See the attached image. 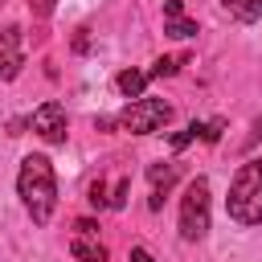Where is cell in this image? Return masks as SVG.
Instances as JSON below:
<instances>
[{
	"label": "cell",
	"mask_w": 262,
	"mask_h": 262,
	"mask_svg": "<svg viewBox=\"0 0 262 262\" xmlns=\"http://www.w3.org/2000/svg\"><path fill=\"white\" fill-rule=\"evenodd\" d=\"M164 33H168V37L188 41V37H196L201 29H196V20H188V16H168V20H164Z\"/></svg>",
	"instance_id": "8fae6325"
},
{
	"label": "cell",
	"mask_w": 262,
	"mask_h": 262,
	"mask_svg": "<svg viewBox=\"0 0 262 262\" xmlns=\"http://www.w3.org/2000/svg\"><path fill=\"white\" fill-rule=\"evenodd\" d=\"M172 119V106L164 102V98H131L123 111H119V127L123 131H131V135H151V131H160L164 123Z\"/></svg>",
	"instance_id": "277c9868"
},
{
	"label": "cell",
	"mask_w": 262,
	"mask_h": 262,
	"mask_svg": "<svg viewBox=\"0 0 262 262\" xmlns=\"http://www.w3.org/2000/svg\"><path fill=\"white\" fill-rule=\"evenodd\" d=\"M16 45H20V29L8 25V29H4V49H16Z\"/></svg>",
	"instance_id": "ac0fdd59"
},
{
	"label": "cell",
	"mask_w": 262,
	"mask_h": 262,
	"mask_svg": "<svg viewBox=\"0 0 262 262\" xmlns=\"http://www.w3.org/2000/svg\"><path fill=\"white\" fill-rule=\"evenodd\" d=\"M29 127L45 139V143H66V106L61 102H41L37 111H33V119H29Z\"/></svg>",
	"instance_id": "5b68a950"
},
{
	"label": "cell",
	"mask_w": 262,
	"mask_h": 262,
	"mask_svg": "<svg viewBox=\"0 0 262 262\" xmlns=\"http://www.w3.org/2000/svg\"><path fill=\"white\" fill-rule=\"evenodd\" d=\"M70 254H74L78 262H106V246H102L94 233H78V237L70 242Z\"/></svg>",
	"instance_id": "52a82bcc"
},
{
	"label": "cell",
	"mask_w": 262,
	"mask_h": 262,
	"mask_svg": "<svg viewBox=\"0 0 262 262\" xmlns=\"http://www.w3.org/2000/svg\"><path fill=\"white\" fill-rule=\"evenodd\" d=\"M221 131H225V119H209V123H201V139H205V143H217Z\"/></svg>",
	"instance_id": "5bb4252c"
},
{
	"label": "cell",
	"mask_w": 262,
	"mask_h": 262,
	"mask_svg": "<svg viewBox=\"0 0 262 262\" xmlns=\"http://www.w3.org/2000/svg\"><path fill=\"white\" fill-rule=\"evenodd\" d=\"M74 49H78V53H86V49H90V37H86V29H78V37H74Z\"/></svg>",
	"instance_id": "d6986e66"
},
{
	"label": "cell",
	"mask_w": 262,
	"mask_h": 262,
	"mask_svg": "<svg viewBox=\"0 0 262 262\" xmlns=\"http://www.w3.org/2000/svg\"><path fill=\"white\" fill-rule=\"evenodd\" d=\"M147 180H151V196H147V209L160 213L164 209V196L172 192V184L180 180V164H151L147 168Z\"/></svg>",
	"instance_id": "8992f818"
},
{
	"label": "cell",
	"mask_w": 262,
	"mask_h": 262,
	"mask_svg": "<svg viewBox=\"0 0 262 262\" xmlns=\"http://www.w3.org/2000/svg\"><path fill=\"white\" fill-rule=\"evenodd\" d=\"M16 192L29 209V217L37 225H45L57 209V176H53V164L45 156H25L20 160V176H16Z\"/></svg>",
	"instance_id": "6da1fadb"
},
{
	"label": "cell",
	"mask_w": 262,
	"mask_h": 262,
	"mask_svg": "<svg viewBox=\"0 0 262 262\" xmlns=\"http://www.w3.org/2000/svg\"><path fill=\"white\" fill-rule=\"evenodd\" d=\"M221 8H225L233 20H242V25H254V20L262 16V0H221Z\"/></svg>",
	"instance_id": "ba28073f"
},
{
	"label": "cell",
	"mask_w": 262,
	"mask_h": 262,
	"mask_svg": "<svg viewBox=\"0 0 262 262\" xmlns=\"http://www.w3.org/2000/svg\"><path fill=\"white\" fill-rule=\"evenodd\" d=\"M115 86H119V94H127V98H143L147 74H139V70H123V74L115 78Z\"/></svg>",
	"instance_id": "9c48e42d"
},
{
	"label": "cell",
	"mask_w": 262,
	"mask_h": 262,
	"mask_svg": "<svg viewBox=\"0 0 262 262\" xmlns=\"http://www.w3.org/2000/svg\"><path fill=\"white\" fill-rule=\"evenodd\" d=\"M184 61H188L184 53H176V57H156V61H151V70H147V78H172Z\"/></svg>",
	"instance_id": "7c38bea8"
},
{
	"label": "cell",
	"mask_w": 262,
	"mask_h": 262,
	"mask_svg": "<svg viewBox=\"0 0 262 262\" xmlns=\"http://www.w3.org/2000/svg\"><path fill=\"white\" fill-rule=\"evenodd\" d=\"M131 262H156V258H151L143 246H131Z\"/></svg>",
	"instance_id": "ffe728a7"
},
{
	"label": "cell",
	"mask_w": 262,
	"mask_h": 262,
	"mask_svg": "<svg viewBox=\"0 0 262 262\" xmlns=\"http://www.w3.org/2000/svg\"><path fill=\"white\" fill-rule=\"evenodd\" d=\"M225 209L237 225H262V160H246L229 184Z\"/></svg>",
	"instance_id": "7a4b0ae2"
},
{
	"label": "cell",
	"mask_w": 262,
	"mask_h": 262,
	"mask_svg": "<svg viewBox=\"0 0 262 262\" xmlns=\"http://www.w3.org/2000/svg\"><path fill=\"white\" fill-rule=\"evenodd\" d=\"M168 16H184V0H164V20Z\"/></svg>",
	"instance_id": "e0dca14e"
},
{
	"label": "cell",
	"mask_w": 262,
	"mask_h": 262,
	"mask_svg": "<svg viewBox=\"0 0 262 262\" xmlns=\"http://www.w3.org/2000/svg\"><path fill=\"white\" fill-rule=\"evenodd\" d=\"M192 139H201V123H188L184 131H176V135H172V151H180V147H188Z\"/></svg>",
	"instance_id": "4fadbf2b"
},
{
	"label": "cell",
	"mask_w": 262,
	"mask_h": 262,
	"mask_svg": "<svg viewBox=\"0 0 262 262\" xmlns=\"http://www.w3.org/2000/svg\"><path fill=\"white\" fill-rule=\"evenodd\" d=\"M86 201H90L94 209H111V196H106V184H102V180H94V184H90V196H86Z\"/></svg>",
	"instance_id": "9a60e30c"
},
{
	"label": "cell",
	"mask_w": 262,
	"mask_h": 262,
	"mask_svg": "<svg viewBox=\"0 0 262 262\" xmlns=\"http://www.w3.org/2000/svg\"><path fill=\"white\" fill-rule=\"evenodd\" d=\"M20 70H25V57H20V49H0V82H12Z\"/></svg>",
	"instance_id": "30bf717a"
},
{
	"label": "cell",
	"mask_w": 262,
	"mask_h": 262,
	"mask_svg": "<svg viewBox=\"0 0 262 262\" xmlns=\"http://www.w3.org/2000/svg\"><path fill=\"white\" fill-rule=\"evenodd\" d=\"M127 192H131V180H127V176H119L115 196H111V209H123V205H127Z\"/></svg>",
	"instance_id": "2e32d148"
},
{
	"label": "cell",
	"mask_w": 262,
	"mask_h": 262,
	"mask_svg": "<svg viewBox=\"0 0 262 262\" xmlns=\"http://www.w3.org/2000/svg\"><path fill=\"white\" fill-rule=\"evenodd\" d=\"M33 12H41V16H49V12H53V0H33Z\"/></svg>",
	"instance_id": "7402d4cb"
},
{
	"label": "cell",
	"mask_w": 262,
	"mask_h": 262,
	"mask_svg": "<svg viewBox=\"0 0 262 262\" xmlns=\"http://www.w3.org/2000/svg\"><path fill=\"white\" fill-rule=\"evenodd\" d=\"M205 233H209V180L192 176L184 196H180V237L201 242Z\"/></svg>",
	"instance_id": "3957f363"
},
{
	"label": "cell",
	"mask_w": 262,
	"mask_h": 262,
	"mask_svg": "<svg viewBox=\"0 0 262 262\" xmlns=\"http://www.w3.org/2000/svg\"><path fill=\"white\" fill-rule=\"evenodd\" d=\"M74 229H78V233H98V225H94V221H90V217H82V221H78V225H74Z\"/></svg>",
	"instance_id": "44dd1931"
}]
</instances>
